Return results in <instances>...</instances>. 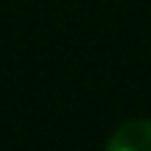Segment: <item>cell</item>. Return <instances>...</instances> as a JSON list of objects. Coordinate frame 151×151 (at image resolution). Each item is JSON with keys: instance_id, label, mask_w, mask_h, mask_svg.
<instances>
[{"instance_id": "1", "label": "cell", "mask_w": 151, "mask_h": 151, "mask_svg": "<svg viewBox=\"0 0 151 151\" xmlns=\"http://www.w3.org/2000/svg\"><path fill=\"white\" fill-rule=\"evenodd\" d=\"M106 151H151V119H130L117 127Z\"/></svg>"}]
</instances>
